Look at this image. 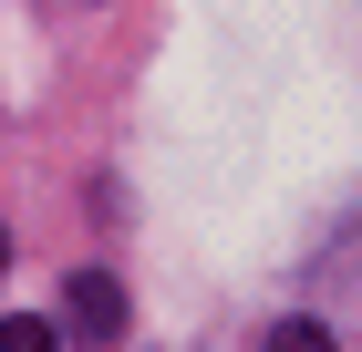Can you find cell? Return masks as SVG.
Listing matches in <instances>:
<instances>
[{"instance_id":"cell-1","label":"cell","mask_w":362,"mask_h":352,"mask_svg":"<svg viewBox=\"0 0 362 352\" xmlns=\"http://www.w3.org/2000/svg\"><path fill=\"white\" fill-rule=\"evenodd\" d=\"M62 322H73V342H124V280L114 270H73L62 280Z\"/></svg>"},{"instance_id":"cell-2","label":"cell","mask_w":362,"mask_h":352,"mask_svg":"<svg viewBox=\"0 0 362 352\" xmlns=\"http://www.w3.org/2000/svg\"><path fill=\"white\" fill-rule=\"evenodd\" d=\"M269 352H341V342H332L321 322H279V331H269Z\"/></svg>"},{"instance_id":"cell-3","label":"cell","mask_w":362,"mask_h":352,"mask_svg":"<svg viewBox=\"0 0 362 352\" xmlns=\"http://www.w3.org/2000/svg\"><path fill=\"white\" fill-rule=\"evenodd\" d=\"M0 352H62L52 322H0Z\"/></svg>"},{"instance_id":"cell-4","label":"cell","mask_w":362,"mask_h":352,"mask_svg":"<svg viewBox=\"0 0 362 352\" xmlns=\"http://www.w3.org/2000/svg\"><path fill=\"white\" fill-rule=\"evenodd\" d=\"M0 270H11V239H0Z\"/></svg>"}]
</instances>
